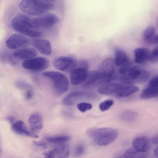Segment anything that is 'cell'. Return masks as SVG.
Instances as JSON below:
<instances>
[{"label":"cell","instance_id":"obj_1","mask_svg":"<svg viewBox=\"0 0 158 158\" xmlns=\"http://www.w3.org/2000/svg\"><path fill=\"white\" fill-rule=\"evenodd\" d=\"M10 26L15 31L26 36L37 37L41 32L39 27L27 16L20 14L14 17L10 22Z\"/></svg>","mask_w":158,"mask_h":158},{"label":"cell","instance_id":"obj_2","mask_svg":"<svg viewBox=\"0 0 158 158\" xmlns=\"http://www.w3.org/2000/svg\"><path fill=\"white\" fill-rule=\"evenodd\" d=\"M86 133L96 144L100 146L110 144L118 135L117 131L110 127L90 128L87 130Z\"/></svg>","mask_w":158,"mask_h":158},{"label":"cell","instance_id":"obj_3","mask_svg":"<svg viewBox=\"0 0 158 158\" xmlns=\"http://www.w3.org/2000/svg\"><path fill=\"white\" fill-rule=\"evenodd\" d=\"M54 6L53 3L47 0H23L19 4L21 11L32 16L43 15L52 9Z\"/></svg>","mask_w":158,"mask_h":158},{"label":"cell","instance_id":"obj_4","mask_svg":"<svg viewBox=\"0 0 158 158\" xmlns=\"http://www.w3.org/2000/svg\"><path fill=\"white\" fill-rule=\"evenodd\" d=\"M43 74L51 80L55 91L58 94H62L67 90L69 81L63 74L58 72L50 71L45 72Z\"/></svg>","mask_w":158,"mask_h":158},{"label":"cell","instance_id":"obj_5","mask_svg":"<svg viewBox=\"0 0 158 158\" xmlns=\"http://www.w3.org/2000/svg\"><path fill=\"white\" fill-rule=\"evenodd\" d=\"M115 65L114 60L110 58L105 59L100 63L97 70L99 77V85L110 81L115 72Z\"/></svg>","mask_w":158,"mask_h":158},{"label":"cell","instance_id":"obj_6","mask_svg":"<svg viewBox=\"0 0 158 158\" xmlns=\"http://www.w3.org/2000/svg\"><path fill=\"white\" fill-rule=\"evenodd\" d=\"M120 79L126 84L132 85L136 83H143L147 80L146 72L138 66H132L128 73L126 75L121 76Z\"/></svg>","mask_w":158,"mask_h":158},{"label":"cell","instance_id":"obj_7","mask_svg":"<svg viewBox=\"0 0 158 158\" xmlns=\"http://www.w3.org/2000/svg\"><path fill=\"white\" fill-rule=\"evenodd\" d=\"M50 65L49 60L42 57H34L24 60L22 63L24 69L31 71L39 72L47 68Z\"/></svg>","mask_w":158,"mask_h":158},{"label":"cell","instance_id":"obj_8","mask_svg":"<svg viewBox=\"0 0 158 158\" xmlns=\"http://www.w3.org/2000/svg\"><path fill=\"white\" fill-rule=\"evenodd\" d=\"M77 64L74 59L68 56L56 57L53 61V65L56 69L65 72H71L77 68Z\"/></svg>","mask_w":158,"mask_h":158},{"label":"cell","instance_id":"obj_9","mask_svg":"<svg viewBox=\"0 0 158 158\" xmlns=\"http://www.w3.org/2000/svg\"><path fill=\"white\" fill-rule=\"evenodd\" d=\"M29 40L27 38L18 34H14L10 35L6 43V46L11 49L26 48L29 45Z\"/></svg>","mask_w":158,"mask_h":158},{"label":"cell","instance_id":"obj_10","mask_svg":"<svg viewBox=\"0 0 158 158\" xmlns=\"http://www.w3.org/2000/svg\"><path fill=\"white\" fill-rule=\"evenodd\" d=\"M32 21L34 24L38 27L47 28L58 23L60 22V19L55 15L48 14L34 18Z\"/></svg>","mask_w":158,"mask_h":158},{"label":"cell","instance_id":"obj_11","mask_svg":"<svg viewBox=\"0 0 158 158\" xmlns=\"http://www.w3.org/2000/svg\"><path fill=\"white\" fill-rule=\"evenodd\" d=\"M158 96V75L150 79L148 85L143 90L140 95L141 99H146Z\"/></svg>","mask_w":158,"mask_h":158},{"label":"cell","instance_id":"obj_12","mask_svg":"<svg viewBox=\"0 0 158 158\" xmlns=\"http://www.w3.org/2000/svg\"><path fill=\"white\" fill-rule=\"evenodd\" d=\"M93 96L91 94L83 91H75L65 96L62 100L63 104L66 106H71L79 101Z\"/></svg>","mask_w":158,"mask_h":158},{"label":"cell","instance_id":"obj_13","mask_svg":"<svg viewBox=\"0 0 158 158\" xmlns=\"http://www.w3.org/2000/svg\"><path fill=\"white\" fill-rule=\"evenodd\" d=\"M88 74L87 68L79 67L74 69L70 72L71 84L77 85L81 84L85 81Z\"/></svg>","mask_w":158,"mask_h":158},{"label":"cell","instance_id":"obj_14","mask_svg":"<svg viewBox=\"0 0 158 158\" xmlns=\"http://www.w3.org/2000/svg\"><path fill=\"white\" fill-rule=\"evenodd\" d=\"M133 147L139 152L147 153L149 150L150 143L149 139L144 136H138L135 138L132 141Z\"/></svg>","mask_w":158,"mask_h":158},{"label":"cell","instance_id":"obj_15","mask_svg":"<svg viewBox=\"0 0 158 158\" xmlns=\"http://www.w3.org/2000/svg\"><path fill=\"white\" fill-rule=\"evenodd\" d=\"M37 55V51L30 48H24L15 51L12 56L16 59L26 60L34 58Z\"/></svg>","mask_w":158,"mask_h":158},{"label":"cell","instance_id":"obj_16","mask_svg":"<svg viewBox=\"0 0 158 158\" xmlns=\"http://www.w3.org/2000/svg\"><path fill=\"white\" fill-rule=\"evenodd\" d=\"M33 46L42 54L49 55L52 52V47L50 42L44 39H37L32 42Z\"/></svg>","mask_w":158,"mask_h":158},{"label":"cell","instance_id":"obj_17","mask_svg":"<svg viewBox=\"0 0 158 158\" xmlns=\"http://www.w3.org/2000/svg\"><path fill=\"white\" fill-rule=\"evenodd\" d=\"M123 85L117 83H105L98 87V91L102 94H113L115 95L119 91Z\"/></svg>","mask_w":158,"mask_h":158},{"label":"cell","instance_id":"obj_18","mask_svg":"<svg viewBox=\"0 0 158 158\" xmlns=\"http://www.w3.org/2000/svg\"><path fill=\"white\" fill-rule=\"evenodd\" d=\"M28 122L31 130L34 133L39 131L43 127L42 118L39 113H34L31 114L28 119Z\"/></svg>","mask_w":158,"mask_h":158},{"label":"cell","instance_id":"obj_19","mask_svg":"<svg viewBox=\"0 0 158 158\" xmlns=\"http://www.w3.org/2000/svg\"><path fill=\"white\" fill-rule=\"evenodd\" d=\"M13 130L16 133L34 138H38L39 136L31 130H29L24 123L21 120L17 121L12 125Z\"/></svg>","mask_w":158,"mask_h":158},{"label":"cell","instance_id":"obj_20","mask_svg":"<svg viewBox=\"0 0 158 158\" xmlns=\"http://www.w3.org/2000/svg\"><path fill=\"white\" fill-rule=\"evenodd\" d=\"M150 53L146 48L141 47L135 49L133 51L134 61L138 64H142L149 60Z\"/></svg>","mask_w":158,"mask_h":158},{"label":"cell","instance_id":"obj_21","mask_svg":"<svg viewBox=\"0 0 158 158\" xmlns=\"http://www.w3.org/2000/svg\"><path fill=\"white\" fill-rule=\"evenodd\" d=\"M139 90V88L132 85H123L119 91L115 95L119 98L128 97Z\"/></svg>","mask_w":158,"mask_h":158},{"label":"cell","instance_id":"obj_22","mask_svg":"<svg viewBox=\"0 0 158 158\" xmlns=\"http://www.w3.org/2000/svg\"><path fill=\"white\" fill-rule=\"evenodd\" d=\"M55 158H68L70 155V148L67 143L58 144L54 148Z\"/></svg>","mask_w":158,"mask_h":158},{"label":"cell","instance_id":"obj_23","mask_svg":"<svg viewBox=\"0 0 158 158\" xmlns=\"http://www.w3.org/2000/svg\"><path fill=\"white\" fill-rule=\"evenodd\" d=\"M99 77L97 70L88 73L87 77L84 81L83 87L90 88L99 85Z\"/></svg>","mask_w":158,"mask_h":158},{"label":"cell","instance_id":"obj_24","mask_svg":"<svg viewBox=\"0 0 158 158\" xmlns=\"http://www.w3.org/2000/svg\"><path fill=\"white\" fill-rule=\"evenodd\" d=\"M128 60V56L124 51L119 49H115L114 60L115 65L118 66H121Z\"/></svg>","mask_w":158,"mask_h":158},{"label":"cell","instance_id":"obj_25","mask_svg":"<svg viewBox=\"0 0 158 158\" xmlns=\"http://www.w3.org/2000/svg\"><path fill=\"white\" fill-rule=\"evenodd\" d=\"M147 156V153L139 152L133 147L127 149L123 155V158H146Z\"/></svg>","mask_w":158,"mask_h":158},{"label":"cell","instance_id":"obj_26","mask_svg":"<svg viewBox=\"0 0 158 158\" xmlns=\"http://www.w3.org/2000/svg\"><path fill=\"white\" fill-rule=\"evenodd\" d=\"M48 142L58 144L67 143L71 139V137L68 135H63L54 137H48L45 138Z\"/></svg>","mask_w":158,"mask_h":158},{"label":"cell","instance_id":"obj_27","mask_svg":"<svg viewBox=\"0 0 158 158\" xmlns=\"http://www.w3.org/2000/svg\"><path fill=\"white\" fill-rule=\"evenodd\" d=\"M155 27L151 25L148 26L144 30L143 33L144 40L147 41L155 35Z\"/></svg>","mask_w":158,"mask_h":158},{"label":"cell","instance_id":"obj_28","mask_svg":"<svg viewBox=\"0 0 158 158\" xmlns=\"http://www.w3.org/2000/svg\"><path fill=\"white\" fill-rule=\"evenodd\" d=\"M85 148L84 144L82 143L77 144L73 150V155L76 157L82 156L84 153Z\"/></svg>","mask_w":158,"mask_h":158},{"label":"cell","instance_id":"obj_29","mask_svg":"<svg viewBox=\"0 0 158 158\" xmlns=\"http://www.w3.org/2000/svg\"><path fill=\"white\" fill-rule=\"evenodd\" d=\"M132 64L129 60L121 66L119 69V73L121 76L126 75L132 67Z\"/></svg>","mask_w":158,"mask_h":158},{"label":"cell","instance_id":"obj_30","mask_svg":"<svg viewBox=\"0 0 158 158\" xmlns=\"http://www.w3.org/2000/svg\"><path fill=\"white\" fill-rule=\"evenodd\" d=\"M113 101L112 100H106L100 104L99 109L102 111L110 109L113 105Z\"/></svg>","mask_w":158,"mask_h":158},{"label":"cell","instance_id":"obj_31","mask_svg":"<svg viewBox=\"0 0 158 158\" xmlns=\"http://www.w3.org/2000/svg\"><path fill=\"white\" fill-rule=\"evenodd\" d=\"M149 60L153 62H158V44L150 53Z\"/></svg>","mask_w":158,"mask_h":158},{"label":"cell","instance_id":"obj_32","mask_svg":"<svg viewBox=\"0 0 158 158\" xmlns=\"http://www.w3.org/2000/svg\"><path fill=\"white\" fill-rule=\"evenodd\" d=\"M77 107L81 112H84L87 110L91 109L92 108V105L89 103L81 102L77 105Z\"/></svg>","mask_w":158,"mask_h":158},{"label":"cell","instance_id":"obj_33","mask_svg":"<svg viewBox=\"0 0 158 158\" xmlns=\"http://www.w3.org/2000/svg\"><path fill=\"white\" fill-rule=\"evenodd\" d=\"M17 87L21 89H27V90L32 88V87L28 83L22 80L17 81L15 82Z\"/></svg>","mask_w":158,"mask_h":158},{"label":"cell","instance_id":"obj_34","mask_svg":"<svg viewBox=\"0 0 158 158\" xmlns=\"http://www.w3.org/2000/svg\"><path fill=\"white\" fill-rule=\"evenodd\" d=\"M146 42L148 45H155L158 43V34H155Z\"/></svg>","mask_w":158,"mask_h":158},{"label":"cell","instance_id":"obj_35","mask_svg":"<svg viewBox=\"0 0 158 158\" xmlns=\"http://www.w3.org/2000/svg\"><path fill=\"white\" fill-rule=\"evenodd\" d=\"M44 155L45 158H55L54 149L44 153Z\"/></svg>","mask_w":158,"mask_h":158},{"label":"cell","instance_id":"obj_36","mask_svg":"<svg viewBox=\"0 0 158 158\" xmlns=\"http://www.w3.org/2000/svg\"><path fill=\"white\" fill-rule=\"evenodd\" d=\"M33 143L36 146L43 148H46L47 147V144L44 142L41 141H34Z\"/></svg>","mask_w":158,"mask_h":158},{"label":"cell","instance_id":"obj_37","mask_svg":"<svg viewBox=\"0 0 158 158\" xmlns=\"http://www.w3.org/2000/svg\"><path fill=\"white\" fill-rule=\"evenodd\" d=\"M33 93L32 88L27 90L25 94V98L27 99H30L32 96Z\"/></svg>","mask_w":158,"mask_h":158},{"label":"cell","instance_id":"obj_38","mask_svg":"<svg viewBox=\"0 0 158 158\" xmlns=\"http://www.w3.org/2000/svg\"><path fill=\"white\" fill-rule=\"evenodd\" d=\"M151 141L153 144H158V134L152 137Z\"/></svg>","mask_w":158,"mask_h":158},{"label":"cell","instance_id":"obj_39","mask_svg":"<svg viewBox=\"0 0 158 158\" xmlns=\"http://www.w3.org/2000/svg\"><path fill=\"white\" fill-rule=\"evenodd\" d=\"M6 119L12 125L15 122V118L11 116H8L6 117Z\"/></svg>","mask_w":158,"mask_h":158},{"label":"cell","instance_id":"obj_40","mask_svg":"<svg viewBox=\"0 0 158 158\" xmlns=\"http://www.w3.org/2000/svg\"><path fill=\"white\" fill-rule=\"evenodd\" d=\"M153 155L155 157H158V145L153 150Z\"/></svg>","mask_w":158,"mask_h":158},{"label":"cell","instance_id":"obj_41","mask_svg":"<svg viewBox=\"0 0 158 158\" xmlns=\"http://www.w3.org/2000/svg\"><path fill=\"white\" fill-rule=\"evenodd\" d=\"M113 158H123V155H117L114 156Z\"/></svg>","mask_w":158,"mask_h":158},{"label":"cell","instance_id":"obj_42","mask_svg":"<svg viewBox=\"0 0 158 158\" xmlns=\"http://www.w3.org/2000/svg\"><path fill=\"white\" fill-rule=\"evenodd\" d=\"M157 24H158V20H157Z\"/></svg>","mask_w":158,"mask_h":158}]
</instances>
